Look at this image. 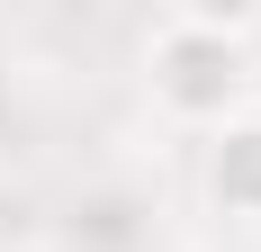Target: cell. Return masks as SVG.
Returning <instances> with one entry per match:
<instances>
[{
	"label": "cell",
	"instance_id": "obj_1",
	"mask_svg": "<svg viewBox=\"0 0 261 252\" xmlns=\"http://www.w3.org/2000/svg\"><path fill=\"white\" fill-rule=\"evenodd\" d=\"M144 72H153V99L189 126H225L243 108V81H252V18H225V9H171L144 45Z\"/></svg>",
	"mask_w": 261,
	"mask_h": 252
},
{
	"label": "cell",
	"instance_id": "obj_2",
	"mask_svg": "<svg viewBox=\"0 0 261 252\" xmlns=\"http://www.w3.org/2000/svg\"><path fill=\"white\" fill-rule=\"evenodd\" d=\"M207 198L225 216H261V117H225L207 135Z\"/></svg>",
	"mask_w": 261,
	"mask_h": 252
}]
</instances>
